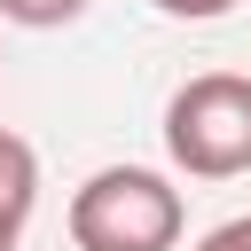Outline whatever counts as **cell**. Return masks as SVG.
Here are the masks:
<instances>
[{
    "mask_svg": "<svg viewBox=\"0 0 251 251\" xmlns=\"http://www.w3.org/2000/svg\"><path fill=\"white\" fill-rule=\"evenodd\" d=\"M188 227V204L149 165H102L71 196V243L78 251H173Z\"/></svg>",
    "mask_w": 251,
    "mask_h": 251,
    "instance_id": "cell-1",
    "label": "cell"
},
{
    "mask_svg": "<svg viewBox=\"0 0 251 251\" xmlns=\"http://www.w3.org/2000/svg\"><path fill=\"white\" fill-rule=\"evenodd\" d=\"M165 157L188 180L251 173V78L243 71H204V78L173 86V102H165Z\"/></svg>",
    "mask_w": 251,
    "mask_h": 251,
    "instance_id": "cell-2",
    "label": "cell"
},
{
    "mask_svg": "<svg viewBox=\"0 0 251 251\" xmlns=\"http://www.w3.org/2000/svg\"><path fill=\"white\" fill-rule=\"evenodd\" d=\"M31 204H39V157H31V141H24V133H8V126H0V212L31 220Z\"/></svg>",
    "mask_w": 251,
    "mask_h": 251,
    "instance_id": "cell-3",
    "label": "cell"
},
{
    "mask_svg": "<svg viewBox=\"0 0 251 251\" xmlns=\"http://www.w3.org/2000/svg\"><path fill=\"white\" fill-rule=\"evenodd\" d=\"M78 16H86V0H0V24H24V31H63Z\"/></svg>",
    "mask_w": 251,
    "mask_h": 251,
    "instance_id": "cell-4",
    "label": "cell"
},
{
    "mask_svg": "<svg viewBox=\"0 0 251 251\" xmlns=\"http://www.w3.org/2000/svg\"><path fill=\"white\" fill-rule=\"evenodd\" d=\"M157 16H173V24H220V16H235L243 0H149Z\"/></svg>",
    "mask_w": 251,
    "mask_h": 251,
    "instance_id": "cell-5",
    "label": "cell"
},
{
    "mask_svg": "<svg viewBox=\"0 0 251 251\" xmlns=\"http://www.w3.org/2000/svg\"><path fill=\"white\" fill-rule=\"evenodd\" d=\"M196 251H251V212H243V220H220Z\"/></svg>",
    "mask_w": 251,
    "mask_h": 251,
    "instance_id": "cell-6",
    "label": "cell"
},
{
    "mask_svg": "<svg viewBox=\"0 0 251 251\" xmlns=\"http://www.w3.org/2000/svg\"><path fill=\"white\" fill-rule=\"evenodd\" d=\"M16 243H24V220H16V212H0V251H16Z\"/></svg>",
    "mask_w": 251,
    "mask_h": 251,
    "instance_id": "cell-7",
    "label": "cell"
}]
</instances>
